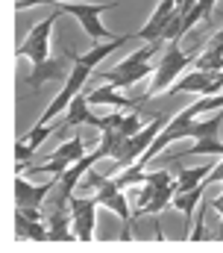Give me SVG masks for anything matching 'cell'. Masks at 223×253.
Instances as JSON below:
<instances>
[{
  "label": "cell",
  "instance_id": "obj_1",
  "mask_svg": "<svg viewBox=\"0 0 223 253\" xmlns=\"http://www.w3.org/2000/svg\"><path fill=\"white\" fill-rule=\"evenodd\" d=\"M162 44H165V42H150V44L138 47L132 56H126L123 62H117L112 71H106L100 80H103V83H112V85H117V88L135 85L138 80H144L147 74L156 71V65H150V62H153V56L162 50Z\"/></svg>",
  "mask_w": 223,
  "mask_h": 253
},
{
  "label": "cell",
  "instance_id": "obj_2",
  "mask_svg": "<svg viewBox=\"0 0 223 253\" xmlns=\"http://www.w3.org/2000/svg\"><path fill=\"white\" fill-rule=\"evenodd\" d=\"M194 59H197V53H182V50H179V42H167L165 56L156 65V80H153L150 91H147L141 100H153L156 94H162V88H170V85L182 77L185 65H194Z\"/></svg>",
  "mask_w": 223,
  "mask_h": 253
},
{
  "label": "cell",
  "instance_id": "obj_3",
  "mask_svg": "<svg viewBox=\"0 0 223 253\" xmlns=\"http://www.w3.org/2000/svg\"><path fill=\"white\" fill-rule=\"evenodd\" d=\"M167 121H170L167 115H159V118H153L150 124L144 126V129H138L135 135H129V138L123 141V147L114 153V165L123 171V168H129L132 162H138V159L150 150V144L156 141V135H159V132L167 126Z\"/></svg>",
  "mask_w": 223,
  "mask_h": 253
},
{
  "label": "cell",
  "instance_id": "obj_4",
  "mask_svg": "<svg viewBox=\"0 0 223 253\" xmlns=\"http://www.w3.org/2000/svg\"><path fill=\"white\" fill-rule=\"evenodd\" d=\"M59 15H62V9H56L53 15H47L44 21H38V24L27 33V39L15 47V53H18V56H27L33 65L47 62V59H50V33H53Z\"/></svg>",
  "mask_w": 223,
  "mask_h": 253
},
{
  "label": "cell",
  "instance_id": "obj_5",
  "mask_svg": "<svg viewBox=\"0 0 223 253\" xmlns=\"http://www.w3.org/2000/svg\"><path fill=\"white\" fill-rule=\"evenodd\" d=\"M114 6H117V3H59V9H62V12L74 15V18L82 24V30L88 33V39H91V42L114 39V33L106 30V27L100 24V15H103V12H109V9H114Z\"/></svg>",
  "mask_w": 223,
  "mask_h": 253
},
{
  "label": "cell",
  "instance_id": "obj_6",
  "mask_svg": "<svg viewBox=\"0 0 223 253\" xmlns=\"http://www.w3.org/2000/svg\"><path fill=\"white\" fill-rule=\"evenodd\" d=\"M91 71L94 68H88V65L82 62H74L71 65V74H68V83H65V88L56 94L53 100H50V106L44 109V115L38 118V124H53L56 115H62V112H68V106H71V100L82 91V85L88 83V77H91Z\"/></svg>",
  "mask_w": 223,
  "mask_h": 253
},
{
  "label": "cell",
  "instance_id": "obj_7",
  "mask_svg": "<svg viewBox=\"0 0 223 253\" xmlns=\"http://www.w3.org/2000/svg\"><path fill=\"white\" fill-rule=\"evenodd\" d=\"M85 156V138L82 135H74V138H68L65 144H59L53 150V156H50V162H44V165H27V168H21L24 174H36V171H44V174H53L59 177L62 171H68L76 159H82ZM18 171V174H21Z\"/></svg>",
  "mask_w": 223,
  "mask_h": 253
},
{
  "label": "cell",
  "instance_id": "obj_8",
  "mask_svg": "<svg viewBox=\"0 0 223 253\" xmlns=\"http://www.w3.org/2000/svg\"><path fill=\"white\" fill-rule=\"evenodd\" d=\"M68 206H71V227H74L76 239H79V242H91L94 224H97V206H100V200H97V197H71Z\"/></svg>",
  "mask_w": 223,
  "mask_h": 253
},
{
  "label": "cell",
  "instance_id": "obj_9",
  "mask_svg": "<svg viewBox=\"0 0 223 253\" xmlns=\"http://www.w3.org/2000/svg\"><path fill=\"white\" fill-rule=\"evenodd\" d=\"M179 12V6H176V0H162L159 6H156V12H153V18L135 33V39L138 42H162V33L167 30V24L173 21V15Z\"/></svg>",
  "mask_w": 223,
  "mask_h": 253
},
{
  "label": "cell",
  "instance_id": "obj_10",
  "mask_svg": "<svg viewBox=\"0 0 223 253\" xmlns=\"http://www.w3.org/2000/svg\"><path fill=\"white\" fill-rule=\"evenodd\" d=\"M76 53H65V56H59V59H47V62H38V65H33V71H30V77L24 80L27 83V88H38L41 83H50V80H59L65 71H68V59H74Z\"/></svg>",
  "mask_w": 223,
  "mask_h": 253
},
{
  "label": "cell",
  "instance_id": "obj_11",
  "mask_svg": "<svg viewBox=\"0 0 223 253\" xmlns=\"http://www.w3.org/2000/svg\"><path fill=\"white\" fill-rule=\"evenodd\" d=\"M59 180V177H56ZM56 191V183H44V186H33L27 177H21L18 174V180H15V203L21 206V209H30V206H41L44 203V197Z\"/></svg>",
  "mask_w": 223,
  "mask_h": 253
},
{
  "label": "cell",
  "instance_id": "obj_12",
  "mask_svg": "<svg viewBox=\"0 0 223 253\" xmlns=\"http://www.w3.org/2000/svg\"><path fill=\"white\" fill-rule=\"evenodd\" d=\"M215 77H218V74H209V71H200V68H194V71H188L185 77H179V80L173 83V88H167V94H170V97H173V94H182V91L209 94V88H212Z\"/></svg>",
  "mask_w": 223,
  "mask_h": 253
},
{
  "label": "cell",
  "instance_id": "obj_13",
  "mask_svg": "<svg viewBox=\"0 0 223 253\" xmlns=\"http://www.w3.org/2000/svg\"><path fill=\"white\" fill-rule=\"evenodd\" d=\"M88 103L91 106H112V109H138V100L123 97L117 91V85H112V83H103L97 91H91L88 94Z\"/></svg>",
  "mask_w": 223,
  "mask_h": 253
},
{
  "label": "cell",
  "instance_id": "obj_14",
  "mask_svg": "<svg viewBox=\"0 0 223 253\" xmlns=\"http://www.w3.org/2000/svg\"><path fill=\"white\" fill-rule=\"evenodd\" d=\"M15 236L18 239H27V242H50L47 221L27 218L24 212H15Z\"/></svg>",
  "mask_w": 223,
  "mask_h": 253
},
{
  "label": "cell",
  "instance_id": "obj_15",
  "mask_svg": "<svg viewBox=\"0 0 223 253\" xmlns=\"http://www.w3.org/2000/svg\"><path fill=\"white\" fill-rule=\"evenodd\" d=\"M68 212H71V206H50V212L44 215V221H47V230H50V242H71V239H76V233H71L68 230Z\"/></svg>",
  "mask_w": 223,
  "mask_h": 253
},
{
  "label": "cell",
  "instance_id": "obj_16",
  "mask_svg": "<svg viewBox=\"0 0 223 253\" xmlns=\"http://www.w3.org/2000/svg\"><path fill=\"white\" fill-rule=\"evenodd\" d=\"M132 39H135V36H114V39H106L103 44H91V50L82 53V56H74V62H82V65H88V68H94V65L103 62L112 50H117L120 44H126V42H132Z\"/></svg>",
  "mask_w": 223,
  "mask_h": 253
},
{
  "label": "cell",
  "instance_id": "obj_17",
  "mask_svg": "<svg viewBox=\"0 0 223 253\" xmlns=\"http://www.w3.org/2000/svg\"><path fill=\"white\" fill-rule=\"evenodd\" d=\"M188 156H223V141L221 138H194V144L182 153H173L170 159H188Z\"/></svg>",
  "mask_w": 223,
  "mask_h": 253
},
{
  "label": "cell",
  "instance_id": "obj_18",
  "mask_svg": "<svg viewBox=\"0 0 223 253\" xmlns=\"http://www.w3.org/2000/svg\"><path fill=\"white\" fill-rule=\"evenodd\" d=\"M203 194H206V183H200L197 189H188V191H176L173 194V209H179L182 215H185V221L194 215V209H197V203H203Z\"/></svg>",
  "mask_w": 223,
  "mask_h": 253
},
{
  "label": "cell",
  "instance_id": "obj_19",
  "mask_svg": "<svg viewBox=\"0 0 223 253\" xmlns=\"http://www.w3.org/2000/svg\"><path fill=\"white\" fill-rule=\"evenodd\" d=\"M88 97L79 91L74 100H71V106H68V115H65V121H62V129L59 132H65L68 126H76V124H88V118H91V112H88Z\"/></svg>",
  "mask_w": 223,
  "mask_h": 253
},
{
  "label": "cell",
  "instance_id": "obj_20",
  "mask_svg": "<svg viewBox=\"0 0 223 253\" xmlns=\"http://www.w3.org/2000/svg\"><path fill=\"white\" fill-rule=\"evenodd\" d=\"M221 124H223V112L206 118V121H191V129H188V138H221Z\"/></svg>",
  "mask_w": 223,
  "mask_h": 253
},
{
  "label": "cell",
  "instance_id": "obj_21",
  "mask_svg": "<svg viewBox=\"0 0 223 253\" xmlns=\"http://www.w3.org/2000/svg\"><path fill=\"white\" fill-rule=\"evenodd\" d=\"M212 165H197V168H182L179 177H176V191H188V189H197L200 183H206Z\"/></svg>",
  "mask_w": 223,
  "mask_h": 253
},
{
  "label": "cell",
  "instance_id": "obj_22",
  "mask_svg": "<svg viewBox=\"0 0 223 253\" xmlns=\"http://www.w3.org/2000/svg\"><path fill=\"white\" fill-rule=\"evenodd\" d=\"M173 194H176V180H173L170 186H165V189L156 191V197H153V200L141 209V215H159L162 209H167V206L173 203ZM141 215H138V218H141Z\"/></svg>",
  "mask_w": 223,
  "mask_h": 253
},
{
  "label": "cell",
  "instance_id": "obj_23",
  "mask_svg": "<svg viewBox=\"0 0 223 253\" xmlns=\"http://www.w3.org/2000/svg\"><path fill=\"white\" fill-rule=\"evenodd\" d=\"M194 65L200 68V71H209V74H221L223 71V53L221 50H212V47H206L203 50V56H197Z\"/></svg>",
  "mask_w": 223,
  "mask_h": 253
},
{
  "label": "cell",
  "instance_id": "obj_24",
  "mask_svg": "<svg viewBox=\"0 0 223 253\" xmlns=\"http://www.w3.org/2000/svg\"><path fill=\"white\" fill-rule=\"evenodd\" d=\"M59 129H62V124H59V126H56V124H36L33 129H30V132H27V135H21V138L38 150V144H41V141H44L50 132H59Z\"/></svg>",
  "mask_w": 223,
  "mask_h": 253
},
{
  "label": "cell",
  "instance_id": "obj_25",
  "mask_svg": "<svg viewBox=\"0 0 223 253\" xmlns=\"http://www.w3.org/2000/svg\"><path fill=\"white\" fill-rule=\"evenodd\" d=\"M194 115H200V112H218V109H223V91H218V94H203L194 106Z\"/></svg>",
  "mask_w": 223,
  "mask_h": 253
},
{
  "label": "cell",
  "instance_id": "obj_26",
  "mask_svg": "<svg viewBox=\"0 0 223 253\" xmlns=\"http://www.w3.org/2000/svg\"><path fill=\"white\" fill-rule=\"evenodd\" d=\"M123 118H126L123 112H109V115H103V118H100V115H91V118H88V124L97 126V129L103 132V129H117V126L123 124Z\"/></svg>",
  "mask_w": 223,
  "mask_h": 253
},
{
  "label": "cell",
  "instance_id": "obj_27",
  "mask_svg": "<svg viewBox=\"0 0 223 253\" xmlns=\"http://www.w3.org/2000/svg\"><path fill=\"white\" fill-rule=\"evenodd\" d=\"M33 153H36V147H33V144H27L24 138H21V141L15 144V159H18V171L30 165V159H33Z\"/></svg>",
  "mask_w": 223,
  "mask_h": 253
},
{
  "label": "cell",
  "instance_id": "obj_28",
  "mask_svg": "<svg viewBox=\"0 0 223 253\" xmlns=\"http://www.w3.org/2000/svg\"><path fill=\"white\" fill-rule=\"evenodd\" d=\"M212 183H223V159L209 171V177H206V186H212Z\"/></svg>",
  "mask_w": 223,
  "mask_h": 253
},
{
  "label": "cell",
  "instance_id": "obj_29",
  "mask_svg": "<svg viewBox=\"0 0 223 253\" xmlns=\"http://www.w3.org/2000/svg\"><path fill=\"white\" fill-rule=\"evenodd\" d=\"M209 209V203L203 206V212ZM203 212L197 215V227H194V233H191V242H203Z\"/></svg>",
  "mask_w": 223,
  "mask_h": 253
},
{
  "label": "cell",
  "instance_id": "obj_30",
  "mask_svg": "<svg viewBox=\"0 0 223 253\" xmlns=\"http://www.w3.org/2000/svg\"><path fill=\"white\" fill-rule=\"evenodd\" d=\"M197 6H200V12H203V18H209V15L215 12V6H218V0H197Z\"/></svg>",
  "mask_w": 223,
  "mask_h": 253
},
{
  "label": "cell",
  "instance_id": "obj_31",
  "mask_svg": "<svg viewBox=\"0 0 223 253\" xmlns=\"http://www.w3.org/2000/svg\"><path fill=\"white\" fill-rule=\"evenodd\" d=\"M38 3H44V0H15V9L21 12V9H30V6H38Z\"/></svg>",
  "mask_w": 223,
  "mask_h": 253
},
{
  "label": "cell",
  "instance_id": "obj_32",
  "mask_svg": "<svg viewBox=\"0 0 223 253\" xmlns=\"http://www.w3.org/2000/svg\"><path fill=\"white\" fill-rule=\"evenodd\" d=\"M212 209H215V212H218V215L223 218V194H221V197H215V200H212Z\"/></svg>",
  "mask_w": 223,
  "mask_h": 253
},
{
  "label": "cell",
  "instance_id": "obj_33",
  "mask_svg": "<svg viewBox=\"0 0 223 253\" xmlns=\"http://www.w3.org/2000/svg\"><path fill=\"white\" fill-rule=\"evenodd\" d=\"M44 3H68V0H44Z\"/></svg>",
  "mask_w": 223,
  "mask_h": 253
},
{
  "label": "cell",
  "instance_id": "obj_34",
  "mask_svg": "<svg viewBox=\"0 0 223 253\" xmlns=\"http://www.w3.org/2000/svg\"><path fill=\"white\" fill-rule=\"evenodd\" d=\"M221 80H223V71H221Z\"/></svg>",
  "mask_w": 223,
  "mask_h": 253
},
{
  "label": "cell",
  "instance_id": "obj_35",
  "mask_svg": "<svg viewBox=\"0 0 223 253\" xmlns=\"http://www.w3.org/2000/svg\"><path fill=\"white\" fill-rule=\"evenodd\" d=\"M221 230H223V224H221Z\"/></svg>",
  "mask_w": 223,
  "mask_h": 253
}]
</instances>
